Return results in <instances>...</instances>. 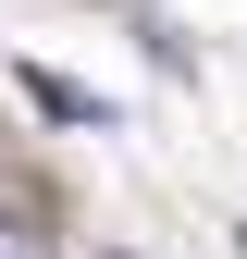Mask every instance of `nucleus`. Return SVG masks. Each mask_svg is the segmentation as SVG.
Instances as JSON below:
<instances>
[{"mask_svg":"<svg viewBox=\"0 0 247 259\" xmlns=\"http://www.w3.org/2000/svg\"><path fill=\"white\" fill-rule=\"evenodd\" d=\"M25 99H37L50 123H111V99H99V87H74V74H50V62H25Z\"/></svg>","mask_w":247,"mask_h":259,"instance_id":"obj_1","label":"nucleus"},{"mask_svg":"<svg viewBox=\"0 0 247 259\" xmlns=\"http://www.w3.org/2000/svg\"><path fill=\"white\" fill-rule=\"evenodd\" d=\"M0 259H50V235H37L25 210H0Z\"/></svg>","mask_w":247,"mask_h":259,"instance_id":"obj_2","label":"nucleus"}]
</instances>
